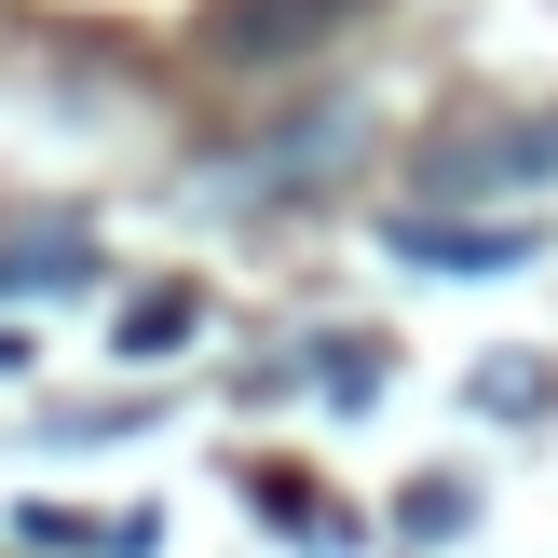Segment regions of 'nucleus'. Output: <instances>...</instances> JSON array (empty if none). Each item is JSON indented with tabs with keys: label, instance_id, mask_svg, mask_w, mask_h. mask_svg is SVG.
<instances>
[{
	"label": "nucleus",
	"instance_id": "obj_1",
	"mask_svg": "<svg viewBox=\"0 0 558 558\" xmlns=\"http://www.w3.org/2000/svg\"><path fill=\"white\" fill-rule=\"evenodd\" d=\"M368 0H218L205 14V54L218 69H287V54H314L327 27H354Z\"/></svg>",
	"mask_w": 558,
	"mask_h": 558
},
{
	"label": "nucleus",
	"instance_id": "obj_2",
	"mask_svg": "<svg viewBox=\"0 0 558 558\" xmlns=\"http://www.w3.org/2000/svg\"><path fill=\"white\" fill-rule=\"evenodd\" d=\"M381 245H396L409 272H518L545 232H532V218H436V205H409Z\"/></svg>",
	"mask_w": 558,
	"mask_h": 558
},
{
	"label": "nucleus",
	"instance_id": "obj_3",
	"mask_svg": "<svg viewBox=\"0 0 558 558\" xmlns=\"http://www.w3.org/2000/svg\"><path fill=\"white\" fill-rule=\"evenodd\" d=\"M545 178H558V123H490V136H463V150L423 163L436 205H463V191H545Z\"/></svg>",
	"mask_w": 558,
	"mask_h": 558
},
{
	"label": "nucleus",
	"instance_id": "obj_4",
	"mask_svg": "<svg viewBox=\"0 0 558 558\" xmlns=\"http://www.w3.org/2000/svg\"><path fill=\"white\" fill-rule=\"evenodd\" d=\"M354 136H368V123H354V109H314V123H287V150H259V163H232V191H314L327 163L354 150Z\"/></svg>",
	"mask_w": 558,
	"mask_h": 558
},
{
	"label": "nucleus",
	"instance_id": "obj_5",
	"mask_svg": "<svg viewBox=\"0 0 558 558\" xmlns=\"http://www.w3.org/2000/svg\"><path fill=\"white\" fill-rule=\"evenodd\" d=\"M14 532H27V545H54V558H150V545H163L150 518H82V505H27Z\"/></svg>",
	"mask_w": 558,
	"mask_h": 558
},
{
	"label": "nucleus",
	"instance_id": "obj_6",
	"mask_svg": "<svg viewBox=\"0 0 558 558\" xmlns=\"http://www.w3.org/2000/svg\"><path fill=\"white\" fill-rule=\"evenodd\" d=\"M69 287H96V245L82 232H27L14 259H0V300H69Z\"/></svg>",
	"mask_w": 558,
	"mask_h": 558
},
{
	"label": "nucleus",
	"instance_id": "obj_7",
	"mask_svg": "<svg viewBox=\"0 0 558 558\" xmlns=\"http://www.w3.org/2000/svg\"><path fill=\"white\" fill-rule=\"evenodd\" d=\"M191 314H205L191 287H150V300L123 314V354H178V341H191Z\"/></svg>",
	"mask_w": 558,
	"mask_h": 558
}]
</instances>
